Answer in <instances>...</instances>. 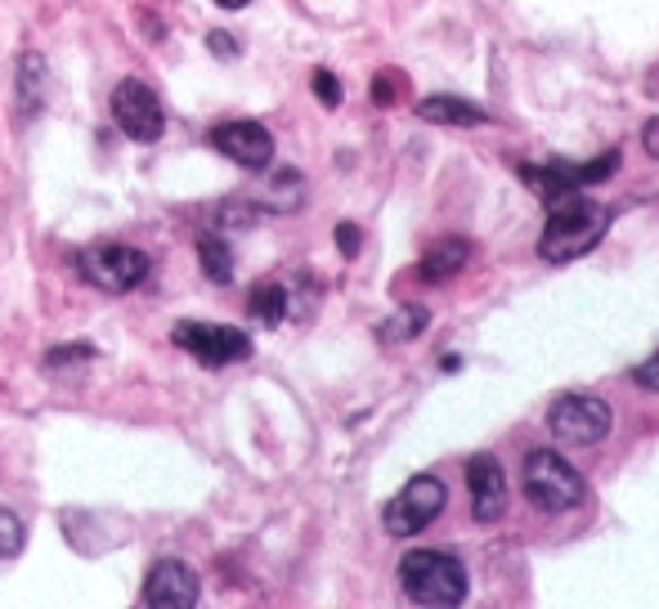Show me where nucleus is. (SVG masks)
<instances>
[{
    "label": "nucleus",
    "instance_id": "obj_1",
    "mask_svg": "<svg viewBox=\"0 0 659 609\" xmlns=\"http://www.w3.org/2000/svg\"><path fill=\"white\" fill-rule=\"evenodd\" d=\"M547 211H552V215H547V228L538 238V256L547 264H570L579 256H588L606 238V228L614 220L610 207L583 198V194H565L557 202H547Z\"/></svg>",
    "mask_w": 659,
    "mask_h": 609
},
{
    "label": "nucleus",
    "instance_id": "obj_2",
    "mask_svg": "<svg viewBox=\"0 0 659 609\" xmlns=\"http://www.w3.org/2000/svg\"><path fill=\"white\" fill-rule=\"evenodd\" d=\"M399 587L413 605H431V609H449V605H462L467 600V564L462 556L453 551H439V547H426V551H409L399 560Z\"/></svg>",
    "mask_w": 659,
    "mask_h": 609
},
{
    "label": "nucleus",
    "instance_id": "obj_3",
    "mask_svg": "<svg viewBox=\"0 0 659 609\" xmlns=\"http://www.w3.org/2000/svg\"><path fill=\"white\" fill-rule=\"evenodd\" d=\"M521 484H525V498L538 511H547V515H561V511L579 507L583 493H588L583 475L565 462L557 448H534L525 457V467H521Z\"/></svg>",
    "mask_w": 659,
    "mask_h": 609
},
{
    "label": "nucleus",
    "instance_id": "obj_4",
    "mask_svg": "<svg viewBox=\"0 0 659 609\" xmlns=\"http://www.w3.org/2000/svg\"><path fill=\"white\" fill-rule=\"evenodd\" d=\"M610 426H614L610 403L601 395H588V390H565L552 399V408H547V431L574 448L601 444L610 435Z\"/></svg>",
    "mask_w": 659,
    "mask_h": 609
},
{
    "label": "nucleus",
    "instance_id": "obj_5",
    "mask_svg": "<svg viewBox=\"0 0 659 609\" xmlns=\"http://www.w3.org/2000/svg\"><path fill=\"white\" fill-rule=\"evenodd\" d=\"M445 502H449V488L439 484L435 475H413V480L386 502L382 524H386L390 538H413V533H422L439 511H445Z\"/></svg>",
    "mask_w": 659,
    "mask_h": 609
},
{
    "label": "nucleus",
    "instance_id": "obj_6",
    "mask_svg": "<svg viewBox=\"0 0 659 609\" xmlns=\"http://www.w3.org/2000/svg\"><path fill=\"white\" fill-rule=\"evenodd\" d=\"M82 278L99 291H130L149 278V256L126 247V243H95L82 251Z\"/></svg>",
    "mask_w": 659,
    "mask_h": 609
},
{
    "label": "nucleus",
    "instance_id": "obj_7",
    "mask_svg": "<svg viewBox=\"0 0 659 609\" xmlns=\"http://www.w3.org/2000/svg\"><path fill=\"white\" fill-rule=\"evenodd\" d=\"M171 336H175L179 350H189V355H194L198 363H207V368H225V363L251 359V336L238 332V327H215V323L189 319V323H175Z\"/></svg>",
    "mask_w": 659,
    "mask_h": 609
},
{
    "label": "nucleus",
    "instance_id": "obj_8",
    "mask_svg": "<svg viewBox=\"0 0 659 609\" xmlns=\"http://www.w3.org/2000/svg\"><path fill=\"white\" fill-rule=\"evenodd\" d=\"M113 122H117V130H122L126 139L153 144V139H162V130H166V112H162L158 95L130 76V82H122V86L113 90Z\"/></svg>",
    "mask_w": 659,
    "mask_h": 609
},
{
    "label": "nucleus",
    "instance_id": "obj_9",
    "mask_svg": "<svg viewBox=\"0 0 659 609\" xmlns=\"http://www.w3.org/2000/svg\"><path fill=\"white\" fill-rule=\"evenodd\" d=\"M211 144L247 171H265L274 162V135L261 122H225L211 130Z\"/></svg>",
    "mask_w": 659,
    "mask_h": 609
},
{
    "label": "nucleus",
    "instance_id": "obj_10",
    "mask_svg": "<svg viewBox=\"0 0 659 609\" xmlns=\"http://www.w3.org/2000/svg\"><path fill=\"white\" fill-rule=\"evenodd\" d=\"M467 488H471V515L481 524H494L507 511V475L494 452H475L467 462Z\"/></svg>",
    "mask_w": 659,
    "mask_h": 609
},
{
    "label": "nucleus",
    "instance_id": "obj_11",
    "mask_svg": "<svg viewBox=\"0 0 659 609\" xmlns=\"http://www.w3.org/2000/svg\"><path fill=\"white\" fill-rule=\"evenodd\" d=\"M144 605L153 609H189L198 605V574L185 560H158L144 579Z\"/></svg>",
    "mask_w": 659,
    "mask_h": 609
},
{
    "label": "nucleus",
    "instance_id": "obj_12",
    "mask_svg": "<svg viewBox=\"0 0 659 609\" xmlns=\"http://www.w3.org/2000/svg\"><path fill=\"white\" fill-rule=\"evenodd\" d=\"M418 117L431 122V126H485V108H475L458 95H431L418 103Z\"/></svg>",
    "mask_w": 659,
    "mask_h": 609
},
{
    "label": "nucleus",
    "instance_id": "obj_13",
    "mask_svg": "<svg viewBox=\"0 0 659 609\" xmlns=\"http://www.w3.org/2000/svg\"><path fill=\"white\" fill-rule=\"evenodd\" d=\"M467 256H471V247L462 243V238H449V243H439V247H431L426 251V260H422V278L426 283H445V278H453L462 264H467Z\"/></svg>",
    "mask_w": 659,
    "mask_h": 609
},
{
    "label": "nucleus",
    "instance_id": "obj_14",
    "mask_svg": "<svg viewBox=\"0 0 659 609\" xmlns=\"http://www.w3.org/2000/svg\"><path fill=\"white\" fill-rule=\"evenodd\" d=\"M247 314L261 327H278L287 319V287L283 283H256L247 296Z\"/></svg>",
    "mask_w": 659,
    "mask_h": 609
},
{
    "label": "nucleus",
    "instance_id": "obj_15",
    "mask_svg": "<svg viewBox=\"0 0 659 609\" xmlns=\"http://www.w3.org/2000/svg\"><path fill=\"white\" fill-rule=\"evenodd\" d=\"M198 256H202V274L211 278V283H220V287H225L229 278H234V251L225 247V243H220V238H202L198 243Z\"/></svg>",
    "mask_w": 659,
    "mask_h": 609
},
{
    "label": "nucleus",
    "instance_id": "obj_16",
    "mask_svg": "<svg viewBox=\"0 0 659 609\" xmlns=\"http://www.w3.org/2000/svg\"><path fill=\"white\" fill-rule=\"evenodd\" d=\"M46 67H41V59L36 54H27L23 59V95H27V103H23V117L27 112H36V103H41V95H46Z\"/></svg>",
    "mask_w": 659,
    "mask_h": 609
},
{
    "label": "nucleus",
    "instance_id": "obj_17",
    "mask_svg": "<svg viewBox=\"0 0 659 609\" xmlns=\"http://www.w3.org/2000/svg\"><path fill=\"white\" fill-rule=\"evenodd\" d=\"M18 551H23V520L10 507H0V560H10Z\"/></svg>",
    "mask_w": 659,
    "mask_h": 609
},
{
    "label": "nucleus",
    "instance_id": "obj_18",
    "mask_svg": "<svg viewBox=\"0 0 659 609\" xmlns=\"http://www.w3.org/2000/svg\"><path fill=\"white\" fill-rule=\"evenodd\" d=\"M422 327H426V310H418V304H409L405 314L390 319V323L382 327V336H386V340H409V336H418Z\"/></svg>",
    "mask_w": 659,
    "mask_h": 609
},
{
    "label": "nucleus",
    "instance_id": "obj_19",
    "mask_svg": "<svg viewBox=\"0 0 659 609\" xmlns=\"http://www.w3.org/2000/svg\"><path fill=\"white\" fill-rule=\"evenodd\" d=\"M399 82H405L399 72H377V76H373V103L390 108V103L399 99Z\"/></svg>",
    "mask_w": 659,
    "mask_h": 609
},
{
    "label": "nucleus",
    "instance_id": "obj_20",
    "mask_svg": "<svg viewBox=\"0 0 659 609\" xmlns=\"http://www.w3.org/2000/svg\"><path fill=\"white\" fill-rule=\"evenodd\" d=\"M314 95H319L323 108H337V103H341V86H337V76L327 72V67L314 72Z\"/></svg>",
    "mask_w": 659,
    "mask_h": 609
},
{
    "label": "nucleus",
    "instance_id": "obj_21",
    "mask_svg": "<svg viewBox=\"0 0 659 609\" xmlns=\"http://www.w3.org/2000/svg\"><path fill=\"white\" fill-rule=\"evenodd\" d=\"M633 376H637V386H642V390H655V395H659V355H650L646 363H637V372H633Z\"/></svg>",
    "mask_w": 659,
    "mask_h": 609
},
{
    "label": "nucleus",
    "instance_id": "obj_22",
    "mask_svg": "<svg viewBox=\"0 0 659 609\" xmlns=\"http://www.w3.org/2000/svg\"><path fill=\"white\" fill-rule=\"evenodd\" d=\"M207 46H211L220 59H234V54H238V46H234V36H229V32H211V36H207Z\"/></svg>",
    "mask_w": 659,
    "mask_h": 609
},
{
    "label": "nucleus",
    "instance_id": "obj_23",
    "mask_svg": "<svg viewBox=\"0 0 659 609\" xmlns=\"http://www.w3.org/2000/svg\"><path fill=\"white\" fill-rule=\"evenodd\" d=\"M337 247H341L346 256L359 251V228H355V224H337Z\"/></svg>",
    "mask_w": 659,
    "mask_h": 609
},
{
    "label": "nucleus",
    "instance_id": "obj_24",
    "mask_svg": "<svg viewBox=\"0 0 659 609\" xmlns=\"http://www.w3.org/2000/svg\"><path fill=\"white\" fill-rule=\"evenodd\" d=\"M642 148H646L650 158L659 162V117H650V122H646V130H642Z\"/></svg>",
    "mask_w": 659,
    "mask_h": 609
},
{
    "label": "nucleus",
    "instance_id": "obj_25",
    "mask_svg": "<svg viewBox=\"0 0 659 609\" xmlns=\"http://www.w3.org/2000/svg\"><path fill=\"white\" fill-rule=\"evenodd\" d=\"M90 355H95V350H86V346H82V350H54L46 363H50V368H59V363H72V359H90Z\"/></svg>",
    "mask_w": 659,
    "mask_h": 609
},
{
    "label": "nucleus",
    "instance_id": "obj_26",
    "mask_svg": "<svg viewBox=\"0 0 659 609\" xmlns=\"http://www.w3.org/2000/svg\"><path fill=\"white\" fill-rule=\"evenodd\" d=\"M215 5H220V10H243L247 0H215Z\"/></svg>",
    "mask_w": 659,
    "mask_h": 609
}]
</instances>
